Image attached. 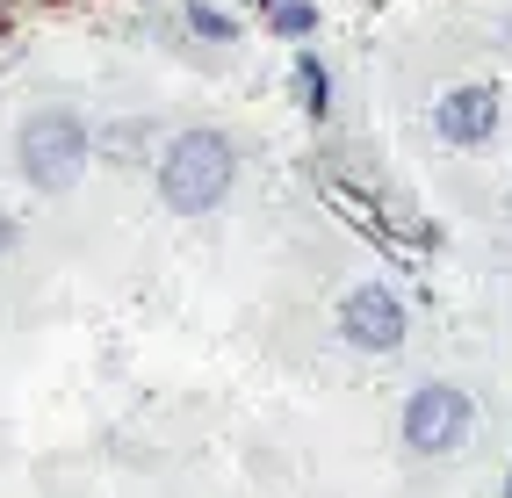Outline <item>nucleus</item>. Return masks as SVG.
<instances>
[{
    "instance_id": "3",
    "label": "nucleus",
    "mask_w": 512,
    "mask_h": 498,
    "mask_svg": "<svg viewBox=\"0 0 512 498\" xmlns=\"http://www.w3.org/2000/svg\"><path fill=\"white\" fill-rule=\"evenodd\" d=\"M469 390L455 383H419L412 397H404V448L412 455H455L469 441Z\"/></svg>"
},
{
    "instance_id": "7",
    "label": "nucleus",
    "mask_w": 512,
    "mask_h": 498,
    "mask_svg": "<svg viewBox=\"0 0 512 498\" xmlns=\"http://www.w3.org/2000/svg\"><path fill=\"white\" fill-rule=\"evenodd\" d=\"M267 22H275V37H311V29H318V8H311V0H275Z\"/></svg>"
},
{
    "instance_id": "2",
    "label": "nucleus",
    "mask_w": 512,
    "mask_h": 498,
    "mask_svg": "<svg viewBox=\"0 0 512 498\" xmlns=\"http://www.w3.org/2000/svg\"><path fill=\"white\" fill-rule=\"evenodd\" d=\"M87 123L73 109H37V116H22L15 130V166H22V181L29 188H44V195H65L80 174H87Z\"/></svg>"
},
{
    "instance_id": "10",
    "label": "nucleus",
    "mask_w": 512,
    "mask_h": 498,
    "mask_svg": "<svg viewBox=\"0 0 512 498\" xmlns=\"http://www.w3.org/2000/svg\"><path fill=\"white\" fill-rule=\"evenodd\" d=\"M498 498H512V477H505V491H498Z\"/></svg>"
},
{
    "instance_id": "4",
    "label": "nucleus",
    "mask_w": 512,
    "mask_h": 498,
    "mask_svg": "<svg viewBox=\"0 0 512 498\" xmlns=\"http://www.w3.org/2000/svg\"><path fill=\"white\" fill-rule=\"evenodd\" d=\"M404 304L383 289V282H361V289H347L339 296V340L347 347H361V354H397L404 347Z\"/></svg>"
},
{
    "instance_id": "9",
    "label": "nucleus",
    "mask_w": 512,
    "mask_h": 498,
    "mask_svg": "<svg viewBox=\"0 0 512 498\" xmlns=\"http://www.w3.org/2000/svg\"><path fill=\"white\" fill-rule=\"evenodd\" d=\"M0 246H8V217H0Z\"/></svg>"
},
{
    "instance_id": "8",
    "label": "nucleus",
    "mask_w": 512,
    "mask_h": 498,
    "mask_svg": "<svg viewBox=\"0 0 512 498\" xmlns=\"http://www.w3.org/2000/svg\"><path fill=\"white\" fill-rule=\"evenodd\" d=\"M188 29H195V37H217V44H231V37H238V22H231V15H217V8H202V0L188 8Z\"/></svg>"
},
{
    "instance_id": "5",
    "label": "nucleus",
    "mask_w": 512,
    "mask_h": 498,
    "mask_svg": "<svg viewBox=\"0 0 512 498\" xmlns=\"http://www.w3.org/2000/svg\"><path fill=\"white\" fill-rule=\"evenodd\" d=\"M433 130L448 145H491V130H498V87H484V80L448 87V94H440V109H433Z\"/></svg>"
},
{
    "instance_id": "1",
    "label": "nucleus",
    "mask_w": 512,
    "mask_h": 498,
    "mask_svg": "<svg viewBox=\"0 0 512 498\" xmlns=\"http://www.w3.org/2000/svg\"><path fill=\"white\" fill-rule=\"evenodd\" d=\"M238 181V152L224 130H181L159 159V203L174 217H210Z\"/></svg>"
},
{
    "instance_id": "6",
    "label": "nucleus",
    "mask_w": 512,
    "mask_h": 498,
    "mask_svg": "<svg viewBox=\"0 0 512 498\" xmlns=\"http://www.w3.org/2000/svg\"><path fill=\"white\" fill-rule=\"evenodd\" d=\"M296 94H303V109H311V116H325V109H332V80H325V65H318L311 51L296 58Z\"/></svg>"
}]
</instances>
